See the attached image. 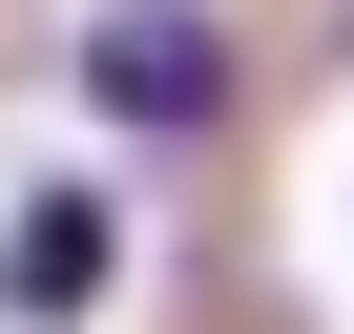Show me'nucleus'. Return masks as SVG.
Wrapping results in <instances>:
<instances>
[{"label": "nucleus", "mask_w": 354, "mask_h": 334, "mask_svg": "<svg viewBox=\"0 0 354 334\" xmlns=\"http://www.w3.org/2000/svg\"><path fill=\"white\" fill-rule=\"evenodd\" d=\"M63 84H84V125L188 146V125H230V21H209V0H84Z\"/></svg>", "instance_id": "1"}, {"label": "nucleus", "mask_w": 354, "mask_h": 334, "mask_svg": "<svg viewBox=\"0 0 354 334\" xmlns=\"http://www.w3.org/2000/svg\"><path fill=\"white\" fill-rule=\"evenodd\" d=\"M0 313H125V209L84 188V167H63V188H21V209H0Z\"/></svg>", "instance_id": "2"}]
</instances>
